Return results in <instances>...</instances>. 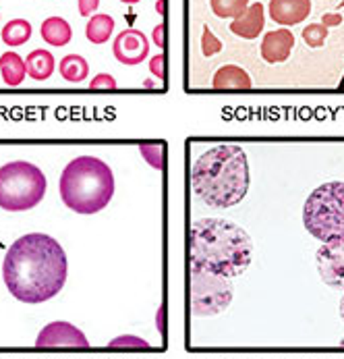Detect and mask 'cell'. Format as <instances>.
I'll use <instances>...</instances> for the list:
<instances>
[{"label":"cell","mask_w":344,"mask_h":359,"mask_svg":"<svg viewBox=\"0 0 344 359\" xmlns=\"http://www.w3.org/2000/svg\"><path fill=\"white\" fill-rule=\"evenodd\" d=\"M48 189L46 175L31 162L15 160L0 166V208L25 212L35 208Z\"/></svg>","instance_id":"6"},{"label":"cell","mask_w":344,"mask_h":359,"mask_svg":"<svg viewBox=\"0 0 344 359\" xmlns=\"http://www.w3.org/2000/svg\"><path fill=\"white\" fill-rule=\"evenodd\" d=\"M120 2H125V4H135V2H139V0H120Z\"/></svg>","instance_id":"31"},{"label":"cell","mask_w":344,"mask_h":359,"mask_svg":"<svg viewBox=\"0 0 344 359\" xmlns=\"http://www.w3.org/2000/svg\"><path fill=\"white\" fill-rule=\"evenodd\" d=\"M35 347L37 349H87L89 343L77 326H73L71 322L58 320V322L46 324L39 331L35 339Z\"/></svg>","instance_id":"8"},{"label":"cell","mask_w":344,"mask_h":359,"mask_svg":"<svg viewBox=\"0 0 344 359\" xmlns=\"http://www.w3.org/2000/svg\"><path fill=\"white\" fill-rule=\"evenodd\" d=\"M112 31H114V19H112L110 15H106V12L93 15V17L89 19V23H87V27H85L87 40H89L91 44H98V46H100V44H106V42L110 40Z\"/></svg>","instance_id":"19"},{"label":"cell","mask_w":344,"mask_h":359,"mask_svg":"<svg viewBox=\"0 0 344 359\" xmlns=\"http://www.w3.org/2000/svg\"><path fill=\"white\" fill-rule=\"evenodd\" d=\"M164 62H166V56L164 54H158L150 60V71L158 77V79H166V71H164Z\"/></svg>","instance_id":"27"},{"label":"cell","mask_w":344,"mask_h":359,"mask_svg":"<svg viewBox=\"0 0 344 359\" xmlns=\"http://www.w3.org/2000/svg\"><path fill=\"white\" fill-rule=\"evenodd\" d=\"M251 256V237L230 220L201 218L191 227L193 270H206L233 279L247 270Z\"/></svg>","instance_id":"2"},{"label":"cell","mask_w":344,"mask_h":359,"mask_svg":"<svg viewBox=\"0 0 344 359\" xmlns=\"http://www.w3.org/2000/svg\"><path fill=\"white\" fill-rule=\"evenodd\" d=\"M54 56L48 50H33L25 58V71L33 81H46L54 73Z\"/></svg>","instance_id":"16"},{"label":"cell","mask_w":344,"mask_h":359,"mask_svg":"<svg viewBox=\"0 0 344 359\" xmlns=\"http://www.w3.org/2000/svg\"><path fill=\"white\" fill-rule=\"evenodd\" d=\"M341 4H343V6H344V0H341Z\"/></svg>","instance_id":"33"},{"label":"cell","mask_w":344,"mask_h":359,"mask_svg":"<svg viewBox=\"0 0 344 359\" xmlns=\"http://www.w3.org/2000/svg\"><path fill=\"white\" fill-rule=\"evenodd\" d=\"M222 50V42L210 31V27H206L203 29V35H201V52L206 54V56H214V54H218Z\"/></svg>","instance_id":"25"},{"label":"cell","mask_w":344,"mask_h":359,"mask_svg":"<svg viewBox=\"0 0 344 359\" xmlns=\"http://www.w3.org/2000/svg\"><path fill=\"white\" fill-rule=\"evenodd\" d=\"M212 85L216 89H251L253 81L245 69H241L237 64H224L216 71Z\"/></svg>","instance_id":"14"},{"label":"cell","mask_w":344,"mask_h":359,"mask_svg":"<svg viewBox=\"0 0 344 359\" xmlns=\"http://www.w3.org/2000/svg\"><path fill=\"white\" fill-rule=\"evenodd\" d=\"M89 87H91V89H116L118 83H116V79H114L112 75L100 73V75H96V77L89 81Z\"/></svg>","instance_id":"26"},{"label":"cell","mask_w":344,"mask_h":359,"mask_svg":"<svg viewBox=\"0 0 344 359\" xmlns=\"http://www.w3.org/2000/svg\"><path fill=\"white\" fill-rule=\"evenodd\" d=\"M318 270L330 287H344V241L324 243L318 252Z\"/></svg>","instance_id":"10"},{"label":"cell","mask_w":344,"mask_h":359,"mask_svg":"<svg viewBox=\"0 0 344 359\" xmlns=\"http://www.w3.org/2000/svg\"><path fill=\"white\" fill-rule=\"evenodd\" d=\"M303 225L322 243L344 241V181L324 183L307 198Z\"/></svg>","instance_id":"5"},{"label":"cell","mask_w":344,"mask_h":359,"mask_svg":"<svg viewBox=\"0 0 344 359\" xmlns=\"http://www.w3.org/2000/svg\"><path fill=\"white\" fill-rule=\"evenodd\" d=\"M152 37H154V42H156V46H158V48H164V23H160V25H156V27H154Z\"/></svg>","instance_id":"30"},{"label":"cell","mask_w":344,"mask_h":359,"mask_svg":"<svg viewBox=\"0 0 344 359\" xmlns=\"http://www.w3.org/2000/svg\"><path fill=\"white\" fill-rule=\"evenodd\" d=\"M0 75L2 81L10 87H17L23 83L27 71H25V60L17 52H4L0 56Z\"/></svg>","instance_id":"17"},{"label":"cell","mask_w":344,"mask_h":359,"mask_svg":"<svg viewBox=\"0 0 344 359\" xmlns=\"http://www.w3.org/2000/svg\"><path fill=\"white\" fill-rule=\"evenodd\" d=\"M191 181L195 195L208 206H237L249 189V164L243 148L235 143L210 148L193 164Z\"/></svg>","instance_id":"3"},{"label":"cell","mask_w":344,"mask_h":359,"mask_svg":"<svg viewBox=\"0 0 344 359\" xmlns=\"http://www.w3.org/2000/svg\"><path fill=\"white\" fill-rule=\"evenodd\" d=\"M212 4V10L216 17L220 19H228V17H239L247 6H249V0H210Z\"/></svg>","instance_id":"22"},{"label":"cell","mask_w":344,"mask_h":359,"mask_svg":"<svg viewBox=\"0 0 344 359\" xmlns=\"http://www.w3.org/2000/svg\"><path fill=\"white\" fill-rule=\"evenodd\" d=\"M341 312H343V318H344V297H343V304H341Z\"/></svg>","instance_id":"32"},{"label":"cell","mask_w":344,"mask_h":359,"mask_svg":"<svg viewBox=\"0 0 344 359\" xmlns=\"http://www.w3.org/2000/svg\"><path fill=\"white\" fill-rule=\"evenodd\" d=\"M108 349H141V351H150V343L133 337V335H125V337H116L108 343Z\"/></svg>","instance_id":"24"},{"label":"cell","mask_w":344,"mask_h":359,"mask_svg":"<svg viewBox=\"0 0 344 359\" xmlns=\"http://www.w3.org/2000/svg\"><path fill=\"white\" fill-rule=\"evenodd\" d=\"M31 37V23L25 19H12L2 27V42L8 48H17Z\"/></svg>","instance_id":"20"},{"label":"cell","mask_w":344,"mask_h":359,"mask_svg":"<svg viewBox=\"0 0 344 359\" xmlns=\"http://www.w3.org/2000/svg\"><path fill=\"white\" fill-rule=\"evenodd\" d=\"M328 37V27H324L322 23H311L303 29V42L309 48H320Z\"/></svg>","instance_id":"23"},{"label":"cell","mask_w":344,"mask_h":359,"mask_svg":"<svg viewBox=\"0 0 344 359\" xmlns=\"http://www.w3.org/2000/svg\"><path fill=\"white\" fill-rule=\"evenodd\" d=\"M264 23H266V10L262 2L249 4L239 17L233 19L230 23V31L239 37L245 40H255L262 31H264Z\"/></svg>","instance_id":"13"},{"label":"cell","mask_w":344,"mask_h":359,"mask_svg":"<svg viewBox=\"0 0 344 359\" xmlns=\"http://www.w3.org/2000/svg\"><path fill=\"white\" fill-rule=\"evenodd\" d=\"M66 254L44 233L19 237L2 262V279L10 295L23 304H44L56 297L66 283Z\"/></svg>","instance_id":"1"},{"label":"cell","mask_w":344,"mask_h":359,"mask_svg":"<svg viewBox=\"0 0 344 359\" xmlns=\"http://www.w3.org/2000/svg\"><path fill=\"white\" fill-rule=\"evenodd\" d=\"M58 71H60V75H62L64 81H69V83H81L89 75V64H87V60L83 56L69 54V56H64L60 60Z\"/></svg>","instance_id":"18"},{"label":"cell","mask_w":344,"mask_h":359,"mask_svg":"<svg viewBox=\"0 0 344 359\" xmlns=\"http://www.w3.org/2000/svg\"><path fill=\"white\" fill-rule=\"evenodd\" d=\"M293 48H295V35H293V31H289L287 27L274 29V31H268V33L264 35V42H262V56H264V60L270 62V64L284 62V60H289Z\"/></svg>","instance_id":"11"},{"label":"cell","mask_w":344,"mask_h":359,"mask_svg":"<svg viewBox=\"0 0 344 359\" xmlns=\"http://www.w3.org/2000/svg\"><path fill=\"white\" fill-rule=\"evenodd\" d=\"M270 17L272 21L291 27L303 23L311 12V0H270Z\"/></svg>","instance_id":"12"},{"label":"cell","mask_w":344,"mask_h":359,"mask_svg":"<svg viewBox=\"0 0 344 359\" xmlns=\"http://www.w3.org/2000/svg\"><path fill=\"white\" fill-rule=\"evenodd\" d=\"M58 191L69 210L83 216L98 214L114 195L112 168L96 156H77L64 166Z\"/></svg>","instance_id":"4"},{"label":"cell","mask_w":344,"mask_h":359,"mask_svg":"<svg viewBox=\"0 0 344 359\" xmlns=\"http://www.w3.org/2000/svg\"><path fill=\"white\" fill-rule=\"evenodd\" d=\"M100 6V0H79V15L89 17Z\"/></svg>","instance_id":"28"},{"label":"cell","mask_w":344,"mask_h":359,"mask_svg":"<svg viewBox=\"0 0 344 359\" xmlns=\"http://www.w3.org/2000/svg\"><path fill=\"white\" fill-rule=\"evenodd\" d=\"M343 23V15H338V12H328V15H324V19H322V25L324 27H336V25H341Z\"/></svg>","instance_id":"29"},{"label":"cell","mask_w":344,"mask_h":359,"mask_svg":"<svg viewBox=\"0 0 344 359\" xmlns=\"http://www.w3.org/2000/svg\"><path fill=\"white\" fill-rule=\"evenodd\" d=\"M39 33H42V40L50 46H66L73 37V31H71V25L62 19V17H48L42 27H39Z\"/></svg>","instance_id":"15"},{"label":"cell","mask_w":344,"mask_h":359,"mask_svg":"<svg viewBox=\"0 0 344 359\" xmlns=\"http://www.w3.org/2000/svg\"><path fill=\"white\" fill-rule=\"evenodd\" d=\"M233 301V285L226 277L193 270L191 279V310L195 316L222 314Z\"/></svg>","instance_id":"7"},{"label":"cell","mask_w":344,"mask_h":359,"mask_svg":"<svg viewBox=\"0 0 344 359\" xmlns=\"http://www.w3.org/2000/svg\"><path fill=\"white\" fill-rule=\"evenodd\" d=\"M139 154L152 168L164 170V166H166V143L164 141H143V143H139Z\"/></svg>","instance_id":"21"},{"label":"cell","mask_w":344,"mask_h":359,"mask_svg":"<svg viewBox=\"0 0 344 359\" xmlns=\"http://www.w3.org/2000/svg\"><path fill=\"white\" fill-rule=\"evenodd\" d=\"M112 52L120 64L133 67V64H139L147 58L150 42L139 29H125L116 35V40L112 44Z\"/></svg>","instance_id":"9"}]
</instances>
